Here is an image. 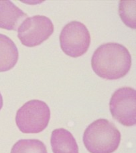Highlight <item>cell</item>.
Listing matches in <instances>:
<instances>
[{
  "mask_svg": "<svg viewBox=\"0 0 136 153\" xmlns=\"http://www.w3.org/2000/svg\"><path fill=\"white\" fill-rule=\"evenodd\" d=\"M132 63V56L128 50L122 44L116 43L100 46L91 60L94 72L98 76L107 80H117L126 76Z\"/></svg>",
  "mask_w": 136,
  "mask_h": 153,
  "instance_id": "obj_1",
  "label": "cell"
},
{
  "mask_svg": "<svg viewBox=\"0 0 136 153\" xmlns=\"http://www.w3.org/2000/svg\"><path fill=\"white\" fill-rule=\"evenodd\" d=\"M83 141L89 153H113L119 146L121 134L112 122L100 119L86 128Z\"/></svg>",
  "mask_w": 136,
  "mask_h": 153,
  "instance_id": "obj_2",
  "label": "cell"
},
{
  "mask_svg": "<svg viewBox=\"0 0 136 153\" xmlns=\"http://www.w3.org/2000/svg\"><path fill=\"white\" fill-rule=\"evenodd\" d=\"M51 117L50 108L42 100H29L17 111L16 122L24 134H37L48 127Z\"/></svg>",
  "mask_w": 136,
  "mask_h": 153,
  "instance_id": "obj_3",
  "label": "cell"
},
{
  "mask_svg": "<svg viewBox=\"0 0 136 153\" xmlns=\"http://www.w3.org/2000/svg\"><path fill=\"white\" fill-rule=\"evenodd\" d=\"M89 31L84 24L72 21L62 29L60 36V46L66 55L80 57L85 54L91 44Z\"/></svg>",
  "mask_w": 136,
  "mask_h": 153,
  "instance_id": "obj_4",
  "label": "cell"
},
{
  "mask_svg": "<svg viewBox=\"0 0 136 153\" xmlns=\"http://www.w3.org/2000/svg\"><path fill=\"white\" fill-rule=\"evenodd\" d=\"M54 25L48 17L36 15L25 19L18 28V37L29 48L41 45L54 32Z\"/></svg>",
  "mask_w": 136,
  "mask_h": 153,
  "instance_id": "obj_5",
  "label": "cell"
},
{
  "mask_svg": "<svg viewBox=\"0 0 136 153\" xmlns=\"http://www.w3.org/2000/svg\"><path fill=\"white\" fill-rule=\"evenodd\" d=\"M136 91L132 87L118 89L110 100V110L112 117L126 127L136 124Z\"/></svg>",
  "mask_w": 136,
  "mask_h": 153,
  "instance_id": "obj_6",
  "label": "cell"
},
{
  "mask_svg": "<svg viewBox=\"0 0 136 153\" xmlns=\"http://www.w3.org/2000/svg\"><path fill=\"white\" fill-rule=\"evenodd\" d=\"M28 15L11 1H0V28L17 31Z\"/></svg>",
  "mask_w": 136,
  "mask_h": 153,
  "instance_id": "obj_7",
  "label": "cell"
},
{
  "mask_svg": "<svg viewBox=\"0 0 136 153\" xmlns=\"http://www.w3.org/2000/svg\"><path fill=\"white\" fill-rule=\"evenodd\" d=\"M51 143L53 153H79L76 139L66 129L60 128L53 130Z\"/></svg>",
  "mask_w": 136,
  "mask_h": 153,
  "instance_id": "obj_8",
  "label": "cell"
},
{
  "mask_svg": "<svg viewBox=\"0 0 136 153\" xmlns=\"http://www.w3.org/2000/svg\"><path fill=\"white\" fill-rule=\"evenodd\" d=\"M18 58L17 46L11 38L0 33V72L12 69L17 64Z\"/></svg>",
  "mask_w": 136,
  "mask_h": 153,
  "instance_id": "obj_9",
  "label": "cell"
},
{
  "mask_svg": "<svg viewBox=\"0 0 136 153\" xmlns=\"http://www.w3.org/2000/svg\"><path fill=\"white\" fill-rule=\"evenodd\" d=\"M11 153H48L43 142L38 139H21L12 147Z\"/></svg>",
  "mask_w": 136,
  "mask_h": 153,
  "instance_id": "obj_10",
  "label": "cell"
},
{
  "mask_svg": "<svg viewBox=\"0 0 136 153\" xmlns=\"http://www.w3.org/2000/svg\"><path fill=\"white\" fill-rule=\"evenodd\" d=\"M136 1H120L119 13L124 24L132 29H136Z\"/></svg>",
  "mask_w": 136,
  "mask_h": 153,
  "instance_id": "obj_11",
  "label": "cell"
},
{
  "mask_svg": "<svg viewBox=\"0 0 136 153\" xmlns=\"http://www.w3.org/2000/svg\"><path fill=\"white\" fill-rule=\"evenodd\" d=\"M3 105V100L2 96L0 93V111L2 109Z\"/></svg>",
  "mask_w": 136,
  "mask_h": 153,
  "instance_id": "obj_12",
  "label": "cell"
}]
</instances>
